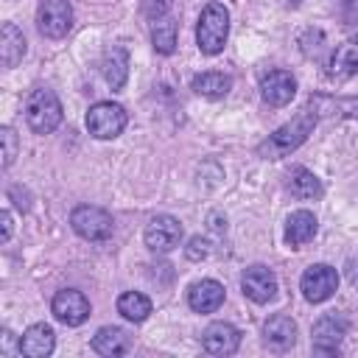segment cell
Wrapping results in <instances>:
<instances>
[{
	"label": "cell",
	"instance_id": "12",
	"mask_svg": "<svg viewBox=\"0 0 358 358\" xmlns=\"http://www.w3.org/2000/svg\"><path fill=\"white\" fill-rule=\"evenodd\" d=\"M344 336H347V319L341 313H324L313 324V347L319 352H338Z\"/></svg>",
	"mask_w": 358,
	"mask_h": 358
},
{
	"label": "cell",
	"instance_id": "8",
	"mask_svg": "<svg viewBox=\"0 0 358 358\" xmlns=\"http://www.w3.org/2000/svg\"><path fill=\"white\" fill-rule=\"evenodd\" d=\"M50 310H53V316H56L62 324L78 327L81 322L90 319V299H87L81 291H76V288H64V291H59V294L53 296Z\"/></svg>",
	"mask_w": 358,
	"mask_h": 358
},
{
	"label": "cell",
	"instance_id": "26",
	"mask_svg": "<svg viewBox=\"0 0 358 358\" xmlns=\"http://www.w3.org/2000/svg\"><path fill=\"white\" fill-rule=\"evenodd\" d=\"M0 140H3V168H8L17 157V134L11 126H3L0 129Z\"/></svg>",
	"mask_w": 358,
	"mask_h": 358
},
{
	"label": "cell",
	"instance_id": "4",
	"mask_svg": "<svg viewBox=\"0 0 358 358\" xmlns=\"http://www.w3.org/2000/svg\"><path fill=\"white\" fill-rule=\"evenodd\" d=\"M129 123V115L120 103H112V101H98L95 106H90L87 112V129L92 137L98 140H112L117 137Z\"/></svg>",
	"mask_w": 358,
	"mask_h": 358
},
{
	"label": "cell",
	"instance_id": "25",
	"mask_svg": "<svg viewBox=\"0 0 358 358\" xmlns=\"http://www.w3.org/2000/svg\"><path fill=\"white\" fill-rule=\"evenodd\" d=\"M151 42H154V50L162 53V56H171L176 50V22L171 17H162L154 22V31H151Z\"/></svg>",
	"mask_w": 358,
	"mask_h": 358
},
{
	"label": "cell",
	"instance_id": "10",
	"mask_svg": "<svg viewBox=\"0 0 358 358\" xmlns=\"http://www.w3.org/2000/svg\"><path fill=\"white\" fill-rule=\"evenodd\" d=\"M241 288L252 302L266 305V302H271L277 296V277L266 266H249L243 271V277H241Z\"/></svg>",
	"mask_w": 358,
	"mask_h": 358
},
{
	"label": "cell",
	"instance_id": "21",
	"mask_svg": "<svg viewBox=\"0 0 358 358\" xmlns=\"http://www.w3.org/2000/svg\"><path fill=\"white\" fill-rule=\"evenodd\" d=\"M101 70H103L106 84H109L112 90H120V87L126 84V76H129V53H126V48H120V45L109 48L106 56H103Z\"/></svg>",
	"mask_w": 358,
	"mask_h": 358
},
{
	"label": "cell",
	"instance_id": "11",
	"mask_svg": "<svg viewBox=\"0 0 358 358\" xmlns=\"http://www.w3.org/2000/svg\"><path fill=\"white\" fill-rule=\"evenodd\" d=\"M260 95L268 106H285L296 95V78L288 70H271L260 81Z\"/></svg>",
	"mask_w": 358,
	"mask_h": 358
},
{
	"label": "cell",
	"instance_id": "2",
	"mask_svg": "<svg viewBox=\"0 0 358 358\" xmlns=\"http://www.w3.org/2000/svg\"><path fill=\"white\" fill-rule=\"evenodd\" d=\"M227 36H229V11H227V6L224 3H207L201 8L199 25H196L199 50L207 53V56H215V53L224 50Z\"/></svg>",
	"mask_w": 358,
	"mask_h": 358
},
{
	"label": "cell",
	"instance_id": "24",
	"mask_svg": "<svg viewBox=\"0 0 358 358\" xmlns=\"http://www.w3.org/2000/svg\"><path fill=\"white\" fill-rule=\"evenodd\" d=\"M117 313L123 319H129V322H143L151 313V299L145 294H140V291H126L117 299Z\"/></svg>",
	"mask_w": 358,
	"mask_h": 358
},
{
	"label": "cell",
	"instance_id": "13",
	"mask_svg": "<svg viewBox=\"0 0 358 358\" xmlns=\"http://www.w3.org/2000/svg\"><path fill=\"white\" fill-rule=\"evenodd\" d=\"M238 344H241V333L229 322H213L201 333V347L210 355H232L238 350Z\"/></svg>",
	"mask_w": 358,
	"mask_h": 358
},
{
	"label": "cell",
	"instance_id": "14",
	"mask_svg": "<svg viewBox=\"0 0 358 358\" xmlns=\"http://www.w3.org/2000/svg\"><path fill=\"white\" fill-rule=\"evenodd\" d=\"M187 305L196 313H213L224 305V285L218 280H199L187 291Z\"/></svg>",
	"mask_w": 358,
	"mask_h": 358
},
{
	"label": "cell",
	"instance_id": "7",
	"mask_svg": "<svg viewBox=\"0 0 358 358\" xmlns=\"http://www.w3.org/2000/svg\"><path fill=\"white\" fill-rule=\"evenodd\" d=\"M143 238H145V246L151 252L165 255V252H171V249L179 246V241H182V224L173 215H154L145 224Z\"/></svg>",
	"mask_w": 358,
	"mask_h": 358
},
{
	"label": "cell",
	"instance_id": "6",
	"mask_svg": "<svg viewBox=\"0 0 358 358\" xmlns=\"http://www.w3.org/2000/svg\"><path fill=\"white\" fill-rule=\"evenodd\" d=\"M299 288H302V296L308 302H324L336 294L338 288V274L333 266L327 263H316L310 268H305L302 280H299Z\"/></svg>",
	"mask_w": 358,
	"mask_h": 358
},
{
	"label": "cell",
	"instance_id": "19",
	"mask_svg": "<svg viewBox=\"0 0 358 358\" xmlns=\"http://www.w3.org/2000/svg\"><path fill=\"white\" fill-rule=\"evenodd\" d=\"M25 56V36L14 22H3L0 28V62L3 67H14Z\"/></svg>",
	"mask_w": 358,
	"mask_h": 358
},
{
	"label": "cell",
	"instance_id": "9",
	"mask_svg": "<svg viewBox=\"0 0 358 358\" xmlns=\"http://www.w3.org/2000/svg\"><path fill=\"white\" fill-rule=\"evenodd\" d=\"M70 28H73L70 0H42V6H39V31L48 39H62Z\"/></svg>",
	"mask_w": 358,
	"mask_h": 358
},
{
	"label": "cell",
	"instance_id": "3",
	"mask_svg": "<svg viewBox=\"0 0 358 358\" xmlns=\"http://www.w3.org/2000/svg\"><path fill=\"white\" fill-rule=\"evenodd\" d=\"M25 120L31 131L36 134H50L62 123V103L53 90H34L25 103Z\"/></svg>",
	"mask_w": 358,
	"mask_h": 358
},
{
	"label": "cell",
	"instance_id": "27",
	"mask_svg": "<svg viewBox=\"0 0 358 358\" xmlns=\"http://www.w3.org/2000/svg\"><path fill=\"white\" fill-rule=\"evenodd\" d=\"M185 255H187L190 260H204V257L210 255V241L201 238V235H193V238L187 241V246H185Z\"/></svg>",
	"mask_w": 358,
	"mask_h": 358
},
{
	"label": "cell",
	"instance_id": "5",
	"mask_svg": "<svg viewBox=\"0 0 358 358\" xmlns=\"http://www.w3.org/2000/svg\"><path fill=\"white\" fill-rule=\"evenodd\" d=\"M70 224L84 241H106L115 229L112 215L103 207H95V204H78L70 213Z\"/></svg>",
	"mask_w": 358,
	"mask_h": 358
},
{
	"label": "cell",
	"instance_id": "22",
	"mask_svg": "<svg viewBox=\"0 0 358 358\" xmlns=\"http://www.w3.org/2000/svg\"><path fill=\"white\" fill-rule=\"evenodd\" d=\"M190 87H193L196 95H204V98H224V95L232 90V78H229L227 73L207 70V73H199Z\"/></svg>",
	"mask_w": 358,
	"mask_h": 358
},
{
	"label": "cell",
	"instance_id": "23",
	"mask_svg": "<svg viewBox=\"0 0 358 358\" xmlns=\"http://www.w3.org/2000/svg\"><path fill=\"white\" fill-rule=\"evenodd\" d=\"M288 190L299 199V201H310V199H319L322 196V182L316 179L313 171L308 168H294L288 173Z\"/></svg>",
	"mask_w": 358,
	"mask_h": 358
},
{
	"label": "cell",
	"instance_id": "17",
	"mask_svg": "<svg viewBox=\"0 0 358 358\" xmlns=\"http://www.w3.org/2000/svg\"><path fill=\"white\" fill-rule=\"evenodd\" d=\"M358 73V42L355 39H347L341 42L333 56H330V64H327V76L333 81H347Z\"/></svg>",
	"mask_w": 358,
	"mask_h": 358
},
{
	"label": "cell",
	"instance_id": "20",
	"mask_svg": "<svg viewBox=\"0 0 358 358\" xmlns=\"http://www.w3.org/2000/svg\"><path fill=\"white\" fill-rule=\"evenodd\" d=\"M129 333L123 327H101L95 336H92V350L98 355H106V358H115V355H123L129 350Z\"/></svg>",
	"mask_w": 358,
	"mask_h": 358
},
{
	"label": "cell",
	"instance_id": "18",
	"mask_svg": "<svg viewBox=\"0 0 358 358\" xmlns=\"http://www.w3.org/2000/svg\"><path fill=\"white\" fill-rule=\"evenodd\" d=\"M313 235H316V215L310 210H296V213L288 215V221H285V243L291 249L305 246L308 241H313Z\"/></svg>",
	"mask_w": 358,
	"mask_h": 358
},
{
	"label": "cell",
	"instance_id": "29",
	"mask_svg": "<svg viewBox=\"0 0 358 358\" xmlns=\"http://www.w3.org/2000/svg\"><path fill=\"white\" fill-rule=\"evenodd\" d=\"M0 218H3V241H8V238H11V213H8V210H3V215H0Z\"/></svg>",
	"mask_w": 358,
	"mask_h": 358
},
{
	"label": "cell",
	"instance_id": "28",
	"mask_svg": "<svg viewBox=\"0 0 358 358\" xmlns=\"http://www.w3.org/2000/svg\"><path fill=\"white\" fill-rule=\"evenodd\" d=\"M168 8H171V0H143V11L151 20H162L168 14Z\"/></svg>",
	"mask_w": 358,
	"mask_h": 358
},
{
	"label": "cell",
	"instance_id": "15",
	"mask_svg": "<svg viewBox=\"0 0 358 358\" xmlns=\"http://www.w3.org/2000/svg\"><path fill=\"white\" fill-rule=\"evenodd\" d=\"M263 338H266V347L274 350V352H285L296 344V324L291 316L285 313H277L266 322L263 327Z\"/></svg>",
	"mask_w": 358,
	"mask_h": 358
},
{
	"label": "cell",
	"instance_id": "16",
	"mask_svg": "<svg viewBox=\"0 0 358 358\" xmlns=\"http://www.w3.org/2000/svg\"><path fill=\"white\" fill-rule=\"evenodd\" d=\"M56 333L50 324H31L20 338V352L28 358H45L53 352Z\"/></svg>",
	"mask_w": 358,
	"mask_h": 358
},
{
	"label": "cell",
	"instance_id": "1",
	"mask_svg": "<svg viewBox=\"0 0 358 358\" xmlns=\"http://www.w3.org/2000/svg\"><path fill=\"white\" fill-rule=\"evenodd\" d=\"M316 120H319V115L313 112V106L302 109L291 123H282L277 131H271L257 145V157H263V159H282V157H288L291 151H296L308 140V134L313 131Z\"/></svg>",
	"mask_w": 358,
	"mask_h": 358
}]
</instances>
